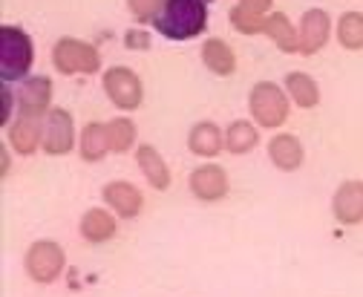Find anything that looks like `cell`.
Returning <instances> with one entry per match:
<instances>
[{
	"label": "cell",
	"mask_w": 363,
	"mask_h": 297,
	"mask_svg": "<svg viewBox=\"0 0 363 297\" xmlns=\"http://www.w3.org/2000/svg\"><path fill=\"white\" fill-rule=\"evenodd\" d=\"M153 23L170 40H188L205 29L208 12L202 0H164V6Z\"/></svg>",
	"instance_id": "6da1fadb"
},
{
	"label": "cell",
	"mask_w": 363,
	"mask_h": 297,
	"mask_svg": "<svg viewBox=\"0 0 363 297\" xmlns=\"http://www.w3.org/2000/svg\"><path fill=\"white\" fill-rule=\"evenodd\" d=\"M32 67V40L18 26H0V75L18 81Z\"/></svg>",
	"instance_id": "7a4b0ae2"
},
{
	"label": "cell",
	"mask_w": 363,
	"mask_h": 297,
	"mask_svg": "<svg viewBox=\"0 0 363 297\" xmlns=\"http://www.w3.org/2000/svg\"><path fill=\"white\" fill-rule=\"evenodd\" d=\"M251 116L262 127H280L289 118V99L277 84L262 81L251 90Z\"/></svg>",
	"instance_id": "3957f363"
},
{
	"label": "cell",
	"mask_w": 363,
	"mask_h": 297,
	"mask_svg": "<svg viewBox=\"0 0 363 297\" xmlns=\"http://www.w3.org/2000/svg\"><path fill=\"white\" fill-rule=\"evenodd\" d=\"M52 64L58 67V72L64 75H75V72H99V52L75 38H61L55 50H52Z\"/></svg>",
	"instance_id": "277c9868"
},
{
	"label": "cell",
	"mask_w": 363,
	"mask_h": 297,
	"mask_svg": "<svg viewBox=\"0 0 363 297\" xmlns=\"http://www.w3.org/2000/svg\"><path fill=\"white\" fill-rule=\"evenodd\" d=\"M26 274L38 283H52L64 271V248L52 240H40L26 251Z\"/></svg>",
	"instance_id": "5b68a950"
},
{
	"label": "cell",
	"mask_w": 363,
	"mask_h": 297,
	"mask_svg": "<svg viewBox=\"0 0 363 297\" xmlns=\"http://www.w3.org/2000/svg\"><path fill=\"white\" fill-rule=\"evenodd\" d=\"M104 90L110 101L121 110H135L142 104V81L127 67H113L104 72Z\"/></svg>",
	"instance_id": "8992f818"
},
{
	"label": "cell",
	"mask_w": 363,
	"mask_h": 297,
	"mask_svg": "<svg viewBox=\"0 0 363 297\" xmlns=\"http://www.w3.org/2000/svg\"><path fill=\"white\" fill-rule=\"evenodd\" d=\"M75 145V127L67 110H50L43 118V150L50 156H64Z\"/></svg>",
	"instance_id": "52a82bcc"
},
{
	"label": "cell",
	"mask_w": 363,
	"mask_h": 297,
	"mask_svg": "<svg viewBox=\"0 0 363 297\" xmlns=\"http://www.w3.org/2000/svg\"><path fill=\"white\" fill-rule=\"evenodd\" d=\"M329 32H332V21L323 9L306 12L300 21V52L311 55L317 50H323V44L329 40Z\"/></svg>",
	"instance_id": "ba28073f"
},
{
	"label": "cell",
	"mask_w": 363,
	"mask_h": 297,
	"mask_svg": "<svg viewBox=\"0 0 363 297\" xmlns=\"http://www.w3.org/2000/svg\"><path fill=\"white\" fill-rule=\"evenodd\" d=\"M188 182H191L194 196H199L205 202L222 199L225 194H228V176H225V171H222L219 164H202V167H196Z\"/></svg>",
	"instance_id": "9c48e42d"
},
{
	"label": "cell",
	"mask_w": 363,
	"mask_h": 297,
	"mask_svg": "<svg viewBox=\"0 0 363 297\" xmlns=\"http://www.w3.org/2000/svg\"><path fill=\"white\" fill-rule=\"evenodd\" d=\"M332 211L337 223L343 225H354L363 220V182H343L335 194V202H332Z\"/></svg>",
	"instance_id": "30bf717a"
},
{
	"label": "cell",
	"mask_w": 363,
	"mask_h": 297,
	"mask_svg": "<svg viewBox=\"0 0 363 297\" xmlns=\"http://www.w3.org/2000/svg\"><path fill=\"white\" fill-rule=\"evenodd\" d=\"M9 142H12V147H15L21 156H29V153H35V147L43 142V130H40V116H35V113H23V116H21V118L12 124Z\"/></svg>",
	"instance_id": "8fae6325"
},
{
	"label": "cell",
	"mask_w": 363,
	"mask_h": 297,
	"mask_svg": "<svg viewBox=\"0 0 363 297\" xmlns=\"http://www.w3.org/2000/svg\"><path fill=\"white\" fill-rule=\"evenodd\" d=\"M104 202L113 211H118L121 217H127V220L142 211V194H139V188H133L130 182H110L104 188Z\"/></svg>",
	"instance_id": "7c38bea8"
},
{
	"label": "cell",
	"mask_w": 363,
	"mask_h": 297,
	"mask_svg": "<svg viewBox=\"0 0 363 297\" xmlns=\"http://www.w3.org/2000/svg\"><path fill=\"white\" fill-rule=\"evenodd\" d=\"M18 99H21V110H23V113L40 116L43 110L50 107V99H52V84H50V78H43V75L29 78L23 87H21Z\"/></svg>",
	"instance_id": "4fadbf2b"
},
{
	"label": "cell",
	"mask_w": 363,
	"mask_h": 297,
	"mask_svg": "<svg viewBox=\"0 0 363 297\" xmlns=\"http://www.w3.org/2000/svg\"><path fill=\"white\" fill-rule=\"evenodd\" d=\"M268 156H271V162L280 167V171H297V167L303 164V145L294 136L280 133V136L271 139Z\"/></svg>",
	"instance_id": "5bb4252c"
},
{
	"label": "cell",
	"mask_w": 363,
	"mask_h": 297,
	"mask_svg": "<svg viewBox=\"0 0 363 297\" xmlns=\"http://www.w3.org/2000/svg\"><path fill=\"white\" fill-rule=\"evenodd\" d=\"M135 162H139V167H142L145 179L150 182V188L164 191L170 185V171H167L164 159L159 156V150H153L150 145H142L139 150H135Z\"/></svg>",
	"instance_id": "9a60e30c"
},
{
	"label": "cell",
	"mask_w": 363,
	"mask_h": 297,
	"mask_svg": "<svg viewBox=\"0 0 363 297\" xmlns=\"http://www.w3.org/2000/svg\"><path fill=\"white\" fill-rule=\"evenodd\" d=\"M274 44L283 50V52H300V32L291 26L289 15L283 12H274L265 18V29H262Z\"/></svg>",
	"instance_id": "2e32d148"
},
{
	"label": "cell",
	"mask_w": 363,
	"mask_h": 297,
	"mask_svg": "<svg viewBox=\"0 0 363 297\" xmlns=\"http://www.w3.org/2000/svg\"><path fill=\"white\" fill-rule=\"evenodd\" d=\"M188 145H191V150L196 156L211 159V156H216L225 147V136L219 133V127L213 121H199L191 130V136H188Z\"/></svg>",
	"instance_id": "e0dca14e"
},
{
	"label": "cell",
	"mask_w": 363,
	"mask_h": 297,
	"mask_svg": "<svg viewBox=\"0 0 363 297\" xmlns=\"http://www.w3.org/2000/svg\"><path fill=\"white\" fill-rule=\"evenodd\" d=\"M202 61H205V67H208L211 72H216V75H231V72L237 69V58H234L231 47L225 44V40H219V38L205 40Z\"/></svg>",
	"instance_id": "ac0fdd59"
},
{
	"label": "cell",
	"mask_w": 363,
	"mask_h": 297,
	"mask_svg": "<svg viewBox=\"0 0 363 297\" xmlns=\"http://www.w3.org/2000/svg\"><path fill=\"white\" fill-rule=\"evenodd\" d=\"M81 234L89 240V242H104L116 234V220L101 208H89L84 220H81Z\"/></svg>",
	"instance_id": "d6986e66"
},
{
	"label": "cell",
	"mask_w": 363,
	"mask_h": 297,
	"mask_svg": "<svg viewBox=\"0 0 363 297\" xmlns=\"http://www.w3.org/2000/svg\"><path fill=\"white\" fill-rule=\"evenodd\" d=\"M110 150V142H107V124H86L81 130V159L86 162H99L104 159V153Z\"/></svg>",
	"instance_id": "ffe728a7"
},
{
	"label": "cell",
	"mask_w": 363,
	"mask_h": 297,
	"mask_svg": "<svg viewBox=\"0 0 363 297\" xmlns=\"http://www.w3.org/2000/svg\"><path fill=\"white\" fill-rule=\"evenodd\" d=\"M286 90H289V96H291L300 107H314L317 101H320L317 84H314L306 72H291V75L286 78Z\"/></svg>",
	"instance_id": "44dd1931"
},
{
	"label": "cell",
	"mask_w": 363,
	"mask_h": 297,
	"mask_svg": "<svg viewBox=\"0 0 363 297\" xmlns=\"http://www.w3.org/2000/svg\"><path fill=\"white\" fill-rule=\"evenodd\" d=\"M257 130H254V124L251 121H234L228 127V133H225V147H228L231 153H248L257 147Z\"/></svg>",
	"instance_id": "7402d4cb"
},
{
	"label": "cell",
	"mask_w": 363,
	"mask_h": 297,
	"mask_svg": "<svg viewBox=\"0 0 363 297\" xmlns=\"http://www.w3.org/2000/svg\"><path fill=\"white\" fill-rule=\"evenodd\" d=\"M337 40L346 50H363V15L346 12L337 21Z\"/></svg>",
	"instance_id": "603a6c76"
},
{
	"label": "cell",
	"mask_w": 363,
	"mask_h": 297,
	"mask_svg": "<svg viewBox=\"0 0 363 297\" xmlns=\"http://www.w3.org/2000/svg\"><path fill=\"white\" fill-rule=\"evenodd\" d=\"M107 142L113 153H127L135 142V127L130 118H113L107 121Z\"/></svg>",
	"instance_id": "cb8c5ba5"
},
{
	"label": "cell",
	"mask_w": 363,
	"mask_h": 297,
	"mask_svg": "<svg viewBox=\"0 0 363 297\" xmlns=\"http://www.w3.org/2000/svg\"><path fill=\"white\" fill-rule=\"evenodd\" d=\"M231 23L242 35H257V32L265 29V15H259V12H254V9H248V6L240 4V6L231 9Z\"/></svg>",
	"instance_id": "d4e9b609"
},
{
	"label": "cell",
	"mask_w": 363,
	"mask_h": 297,
	"mask_svg": "<svg viewBox=\"0 0 363 297\" xmlns=\"http://www.w3.org/2000/svg\"><path fill=\"white\" fill-rule=\"evenodd\" d=\"M127 6H130V12H133L135 21L147 23V21H156V15L164 6V0H127Z\"/></svg>",
	"instance_id": "484cf974"
},
{
	"label": "cell",
	"mask_w": 363,
	"mask_h": 297,
	"mask_svg": "<svg viewBox=\"0 0 363 297\" xmlns=\"http://www.w3.org/2000/svg\"><path fill=\"white\" fill-rule=\"evenodd\" d=\"M147 44H150V38H147L142 29L127 32V47H133V50H147Z\"/></svg>",
	"instance_id": "4316f807"
},
{
	"label": "cell",
	"mask_w": 363,
	"mask_h": 297,
	"mask_svg": "<svg viewBox=\"0 0 363 297\" xmlns=\"http://www.w3.org/2000/svg\"><path fill=\"white\" fill-rule=\"evenodd\" d=\"M242 6H248V9L259 12V15H265V9H271V0H242Z\"/></svg>",
	"instance_id": "83f0119b"
},
{
	"label": "cell",
	"mask_w": 363,
	"mask_h": 297,
	"mask_svg": "<svg viewBox=\"0 0 363 297\" xmlns=\"http://www.w3.org/2000/svg\"><path fill=\"white\" fill-rule=\"evenodd\" d=\"M0 96H4V118H0V121H9V107H12V93L9 90H4V93H0Z\"/></svg>",
	"instance_id": "f1b7e54d"
},
{
	"label": "cell",
	"mask_w": 363,
	"mask_h": 297,
	"mask_svg": "<svg viewBox=\"0 0 363 297\" xmlns=\"http://www.w3.org/2000/svg\"><path fill=\"white\" fill-rule=\"evenodd\" d=\"M202 4H208V0H202Z\"/></svg>",
	"instance_id": "f546056e"
}]
</instances>
